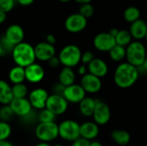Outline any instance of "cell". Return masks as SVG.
Masks as SVG:
<instances>
[{
	"label": "cell",
	"mask_w": 147,
	"mask_h": 146,
	"mask_svg": "<svg viewBox=\"0 0 147 146\" xmlns=\"http://www.w3.org/2000/svg\"><path fill=\"white\" fill-rule=\"evenodd\" d=\"M140 76L139 68L126 62L120 64L114 74L115 83L121 89L132 87L138 80Z\"/></svg>",
	"instance_id": "cell-1"
},
{
	"label": "cell",
	"mask_w": 147,
	"mask_h": 146,
	"mask_svg": "<svg viewBox=\"0 0 147 146\" xmlns=\"http://www.w3.org/2000/svg\"><path fill=\"white\" fill-rule=\"evenodd\" d=\"M12 59L16 65L26 68L27 66L35 63L34 47L27 42H22L14 46L12 52Z\"/></svg>",
	"instance_id": "cell-2"
},
{
	"label": "cell",
	"mask_w": 147,
	"mask_h": 146,
	"mask_svg": "<svg viewBox=\"0 0 147 146\" xmlns=\"http://www.w3.org/2000/svg\"><path fill=\"white\" fill-rule=\"evenodd\" d=\"M127 55L126 59L127 63L132 65L140 68L146 58V50L145 46L139 40L132 41L126 48Z\"/></svg>",
	"instance_id": "cell-3"
},
{
	"label": "cell",
	"mask_w": 147,
	"mask_h": 146,
	"mask_svg": "<svg viewBox=\"0 0 147 146\" xmlns=\"http://www.w3.org/2000/svg\"><path fill=\"white\" fill-rule=\"evenodd\" d=\"M58 57L64 67L73 68L81 62L82 52L76 45H67L61 49Z\"/></svg>",
	"instance_id": "cell-4"
},
{
	"label": "cell",
	"mask_w": 147,
	"mask_h": 146,
	"mask_svg": "<svg viewBox=\"0 0 147 146\" xmlns=\"http://www.w3.org/2000/svg\"><path fill=\"white\" fill-rule=\"evenodd\" d=\"M59 136L65 141L77 140L80 138V124L71 120L62 121L59 125Z\"/></svg>",
	"instance_id": "cell-5"
},
{
	"label": "cell",
	"mask_w": 147,
	"mask_h": 146,
	"mask_svg": "<svg viewBox=\"0 0 147 146\" xmlns=\"http://www.w3.org/2000/svg\"><path fill=\"white\" fill-rule=\"evenodd\" d=\"M35 136L40 142L49 143L59 137V125L55 122L39 123L35 128Z\"/></svg>",
	"instance_id": "cell-6"
},
{
	"label": "cell",
	"mask_w": 147,
	"mask_h": 146,
	"mask_svg": "<svg viewBox=\"0 0 147 146\" xmlns=\"http://www.w3.org/2000/svg\"><path fill=\"white\" fill-rule=\"evenodd\" d=\"M46 108L50 110L56 116L61 115L66 112L68 108V102L61 95H58V94L49 95L47 101Z\"/></svg>",
	"instance_id": "cell-7"
},
{
	"label": "cell",
	"mask_w": 147,
	"mask_h": 146,
	"mask_svg": "<svg viewBox=\"0 0 147 146\" xmlns=\"http://www.w3.org/2000/svg\"><path fill=\"white\" fill-rule=\"evenodd\" d=\"M87 26V19L79 13L69 15L65 22V29L72 34L82 32Z\"/></svg>",
	"instance_id": "cell-8"
},
{
	"label": "cell",
	"mask_w": 147,
	"mask_h": 146,
	"mask_svg": "<svg viewBox=\"0 0 147 146\" xmlns=\"http://www.w3.org/2000/svg\"><path fill=\"white\" fill-rule=\"evenodd\" d=\"M48 96H49V94L45 89L37 88V89H33L28 94V99L33 108L40 111L46 108V104H47Z\"/></svg>",
	"instance_id": "cell-9"
},
{
	"label": "cell",
	"mask_w": 147,
	"mask_h": 146,
	"mask_svg": "<svg viewBox=\"0 0 147 146\" xmlns=\"http://www.w3.org/2000/svg\"><path fill=\"white\" fill-rule=\"evenodd\" d=\"M92 117L94 119V122L98 126L106 125L111 117V112L109 105L102 101H96Z\"/></svg>",
	"instance_id": "cell-10"
},
{
	"label": "cell",
	"mask_w": 147,
	"mask_h": 146,
	"mask_svg": "<svg viewBox=\"0 0 147 146\" xmlns=\"http://www.w3.org/2000/svg\"><path fill=\"white\" fill-rule=\"evenodd\" d=\"M14 114L20 117H28L32 113V106L28 98H14L9 104Z\"/></svg>",
	"instance_id": "cell-11"
},
{
	"label": "cell",
	"mask_w": 147,
	"mask_h": 146,
	"mask_svg": "<svg viewBox=\"0 0 147 146\" xmlns=\"http://www.w3.org/2000/svg\"><path fill=\"white\" fill-rule=\"evenodd\" d=\"M93 44L96 49L100 52H109L115 45V38L109 33H100L94 38Z\"/></svg>",
	"instance_id": "cell-12"
},
{
	"label": "cell",
	"mask_w": 147,
	"mask_h": 146,
	"mask_svg": "<svg viewBox=\"0 0 147 146\" xmlns=\"http://www.w3.org/2000/svg\"><path fill=\"white\" fill-rule=\"evenodd\" d=\"M34 53L36 59L40 61H49L55 56L56 50L53 45L47 43V41L39 42L34 46Z\"/></svg>",
	"instance_id": "cell-13"
},
{
	"label": "cell",
	"mask_w": 147,
	"mask_h": 146,
	"mask_svg": "<svg viewBox=\"0 0 147 146\" xmlns=\"http://www.w3.org/2000/svg\"><path fill=\"white\" fill-rule=\"evenodd\" d=\"M80 85L86 93L96 94L98 93L102 89V81L101 78L88 72L82 77Z\"/></svg>",
	"instance_id": "cell-14"
},
{
	"label": "cell",
	"mask_w": 147,
	"mask_h": 146,
	"mask_svg": "<svg viewBox=\"0 0 147 146\" xmlns=\"http://www.w3.org/2000/svg\"><path fill=\"white\" fill-rule=\"evenodd\" d=\"M86 92L80 84H72L65 87L63 92V96L68 102L79 103L85 96Z\"/></svg>",
	"instance_id": "cell-15"
},
{
	"label": "cell",
	"mask_w": 147,
	"mask_h": 146,
	"mask_svg": "<svg viewBox=\"0 0 147 146\" xmlns=\"http://www.w3.org/2000/svg\"><path fill=\"white\" fill-rule=\"evenodd\" d=\"M3 37L9 44H11L13 46H15L23 42L24 31L20 25L12 24L7 28Z\"/></svg>",
	"instance_id": "cell-16"
},
{
	"label": "cell",
	"mask_w": 147,
	"mask_h": 146,
	"mask_svg": "<svg viewBox=\"0 0 147 146\" xmlns=\"http://www.w3.org/2000/svg\"><path fill=\"white\" fill-rule=\"evenodd\" d=\"M44 77H45V70L38 63H34L25 68L26 80L31 83H38L41 82Z\"/></svg>",
	"instance_id": "cell-17"
},
{
	"label": "cell",
	"mask_w": 147,
	"mask_h": 146,
	"mask_svg": "<svg viewBox=\"0 0 147 146\" xmlns=\"http://www.w3.org/2000/svg\"><path fill=\"white\" fill-rule=\"evenodd\" d=\"M87 69L89 73L99 78L105 77L109 71V67L106 62L101 59H96V58L87 65Z\"/></svg>",
	"instance_id": "cell-18"
},
{
	"label": "cell",
	"mask_w": 147,
	"mask_h": 146,
	"mask_svg": "<svg viewBox=\"0 0 147 146\" xmlns=\"http://www.w3.org/2000/svg\"><path fill=\"white\" fill-rule=\"evenodd\" d=\"M99 134V126L94 121H86L80 125V137L89 141L94 140Z\"/></svg>",
	"instance_id": "cell-19"
},
{
	"label": "cell",
	"mask_w": 147,
	"mask_h": 146,
	"mask_svg": "<svg viewBox=\"0 0 147 146\" xmlns=\"http://www.w3.org/2000/svg\"><path fill=\"white\" fill-rule=\"evenodd\" d=\"M132 37L136 40H140L146 38L147 34V24L146 22L141 19L131 23L130 30H129Z\"/></svg>",
	"instance_id": "cell-20"
},
{
	"label": "cell",
	"mask_w": 147,
	"mask_h": 146,
	"mask_svg": "<svg viewBox=\"0 0 147 146\" xmlns=\"http://www.w3.org/2000/svg\"><path fill=\"white\" fill-rule=\"evenodd\" d=\"M13 99L12 86H10L6 81L0 79V103L3 106L9 105Z\"/></svg>",
	"instance_id": "cell-21"
},
{
	"label": "cell",
	"mask_w": 147,
	"mask_h": 146,
	"mask_svg": "<svg viewBox=\"0 0 147 146\" xmlns=\"http://www.w3.org/2000/svg\"><path fill=\"white\" fill-rule=\"evenodd\" d=\"M76 75L72 68L64 67L59 74V83L64 87H68L75 83Z\"/></svg>",
	"instance_id": "cell-22"
},
{
	"label": "cell",
	"mask_w": 147,
	"mask_h": 146,
	"mask_svg": "<svg viewBox=\"0 0 147 146\" xmlns=\"http://www.w3.org/2000/svg\"><path fill=\"white\" fill-rule=\"evenodd\" d=\"M79 110L80 113L86 117H90L93 115L96 100L91 98V97H84L79 103Z\"/></svg>",
	"instance_id": "cell-23"
},
{
	"label": "cell",
	"mask_w": 147,
	"mask_h": 146,
	"mask_svg": "<svg viewBox=\"0 0 147 146\" xmlns=\"http://www.w3.org/2000/svg\"><path fill=\"white\" fill-rule=\"evenodd\" d=\"M111 139L116 145L125 146L129 144L131 136L127 131L117 129V130H114L111 133Z\"/></svg>",
	"instance_id": "cell-24"
},
{
	"label": "cell",
	"mask_w": 147,
	"mask_h": 146,
	"mask_svg": "<svg viewBox=\"0 0 147 146\" xmlns=\"http://www.w3.org/2000/svg\"><path fill=\"white\" fill-rule=\"evenodd\" d=\"M9 79L10 83L13 84L22 83L24 80H26L25 68L18 66V65L12 67L9 71Z\"/></svg>",
	"instance_id": "cell-25"
},
{
	"label": "cell",
	"mask_w": 147,
	"mask_h": 146,
	"mask_svg": "<svg viewBox=\"0 0 147 146\" xmlns=\"http://www.w3.org/2000/svg\"><path fill=\"white\" fill-rule=\"evenodd\" d=\"M109 57L113 61L115 62H121L122 61L127 55V50L126 47L115 45L109 52Z\"/></svg>",
	"instance_id": "cell-26"
},
{
	"label": "cell",
	"mask_w": 147,
	"mask_h": 146,
	"mask_svg": "<svg viewBox=\"0 0 147 146\" xmlns=\"http://www.w3.org/2000/svg\"><path fill=\"white\" fill-rule=\"evenodd\" d=\"M132 39L133 37L129 31L121 29V30H119L117 35L115 36V42H116V45L127 47L132 42Z\"/></svg>",
	"instance_id": "cell-27"
},
{
	"label": "cell",
	"mask_w": 147,
	"mask_h": 146,
	"mask_svg": "<svg viewBox=\"0 0 147 146\" xmlns=\"http://www.w3.org/2000/svg\"><path fill=\"white\" fill-rule=\"evenodd\" d=\"M123 16H124V19L130 22V23H133L136 21H138L140 17V9L137 8V7H134V6H130V7H127L124 13H123Z\"/></svg>",
	"instance_id": "cell-28"
},
{
	"label": "cell",
	"mask_w": 147,
	"mask_h": 146,
	"mask_svg": "<svg viewBox=\"0 0 147 146\" xmlns=\"http://www.w3.org/2000/svg\"><path fill=\"white\" fill-rule=\"evenodd\" d=\"M12 93L14 98H26V96L28 95V89L27 85L23 83L13 84Z\"/></svg>",
	"instance_id": "cell-29"
},
{
	"label": "cell",
	"mask_w": 147,
	"mask_h": 146,
	"mask_svg": "<svg viewBox=\"0 0 147 146\" xmlns=\"http://www.w3.org/2000/svg\"><path fill=\"white\" fill-rule=\"evenodd\" d=\"M56 119V115L53 114L50 110L47 108H44L40 111L38 114V120L40 123H49V122H54Z\"/></svg>",
	"instance_id": "cell-30"
},
{
	"label": "cell",
	"mask_w": 147,
	"mask_h": 146,
	"mask_svg": "<svg viewBox=\"0 0 147 146\" xmlns=\"http://www.w3.org/2000/svg\"><path fill=\"white\" fill-rule=\"evenodd\" d=\"M11 134V126L6 122L0 120V141L7 140Z\"/></svg>",
	"instance_id": "cell-31"
},
{
	"label": "cell",
	"mask_w": 147,
	"mask_h": 146,
	"mask_svg": "<svg viewBox=\"0 0 147 146\" xmlns=\"http://www.w3.org/2000/svg\"><path fill=\"white\" fill-rule=\"evenodd\" d=\"M79 14L87 19L94 14V7L90 3L82 4L79 9Z\"/></svg>",
	"instance_id": "cell-32"
},
{
	"label": "cell",
	"mask_w": 147,
	"mask_h": 146,
	"mask_svg": "<svg viewBox=\"0 0 147 146\" xmlns=\"http://www.w3.org/2000/svg\"><path fill=\"white\" fill-rule=\"evenodd\" d=\"M13 115L14 114L9 105H5L0 109V119L2 121L7 122V120H9Z\"/></svg>",
	"instance_id": "cell-33"
},
{
	"label": "cell",
	"mask_w": 147,
	"mask_h": 146,
	"mask_svg": "<svg viewBox=\"0 0 147 146\" xmlns=\"http://www.w3.org/2000/svg\"><path fill=\"white\" fill-rule=\"evenodd\" d=\"M15 3V0H0V10L7 14L14 9Z\"/></svg>",
	"instance_id": "cell-34"
},
{
	"label": "cell",
	"mask_w": 147,
	"mask_h": 146,
	"mask_svg": "<svg viewBox=\"0 0 147 146\" xmlns=\"http://www.w3.org/2000/svg\"><path fill=\"white\" fill-rule=\"evenodd\" d=\"M95 59L94 54L92 52L90 51H86L82 53V57H81V62L83 63L84 65H88L93 59Z\"/></svg>",
	"instance_id": "cell-35"
},
{
	"label": "cell",
	"mask_w": 147,
	"mask_h": 146,
	"mask_svg": "<svg viewBox=\"0 0 147 146\" xmlns=\"http://www.w3.org/2000/svg\"><path fill=\"white\" fill-rule=\"evenodd\" d=\"M90 142H91V141H89V140H87V139H83V138L80 137V138L78 139L77 140L73 141L71 146H90Z\"/></svg>",
	"instance_id": "cell-36"
},
{
	"label": "cell",
	"mask_w": 147,
	"mask_h": 146,
	"mask_svg": "<svg viewBox=\"0 0 147 146\" xmlns=\"http://www.w3.org/2000/svg\"><path fill=\"white\" fill-rule=\"evenodd\" d=\"M48 65H49V66L52 67V68H57V67L59 66V65H61V64H60V61H59V57L54 56L53 58H52V59L48 61Z\"/></svg>",
	"instance_id": "cell-37"
},
{
	"label": "cell",
	"mask_w": 147,
	"mask_h": 146,
	"mask_svg": "<svg viewBox=\"0 0 147 146\" xmlns=\"http://www.w3.org/2000/svg\"><path fill=\"white\" fill-rule=\"evenodd\" d=\"M46 41H47V43H49V44L54 46V44L56 43V38H55V36L53 35V34H47V37H46Z\"/></svg>",
	"instance_id": "cell-38"
},
{
	"label": "cell",
	"mask_w": 147,
	"mask_h": 146,
	"mask_svg": "<svg viewBox=\"0 0 147 146\" xmlns=\"http://www.w3.org/2000/svg\"><path fill=\"white\" fill-rule=\"evenodd\" d=\"M18 3H20L22 6H28L34 3V0H16Z\"/></svg>",
	"instance_id": "cell-39"
},
{
	"label": "cell",
	"mask_w": 147,
	"mask_h": 146,
	"mask_svg": "<svg viewBox=\"0 0 147 146\" xmlns=\"http://www.w3.org/2000/svg\"><path fill=\"white\" fill-rule=\"evenodd\" d=\"M78 74H79V75H81V76L83 77V76H84L85 74H87V73H86V71H87V68H86V66H85V65H83L82 66H80V67L78 68Z\"/></svg>",
	"instance_id": "cell-40"
},
{
	"label": "cell",
	"mask_w": 147,
	"mask_h": 146,
	"mask_svg": "<svg viewBox=\"0 0 147 146\" xmlns=\"http://www.w3.org/2000/svg\"><path fill=\"white\" fill-rule=\"evenodd\" d=\"M6 13H4V12H3V11H1L0 10V24L1 23H3V22H4V21L6 20Z\"/></svg>",
	"instance_id": "cell-41"
},
{
	"label": "cell",
	"mask_w": 147,
	"mask_h": 146,
	"mask_svg": "<svg viewBox=\"0 0 147 146\" xmlns=\"http://www.w3.org/2000/svg\"><path fill=\"white\" fill-rule=\"evenodd\" d=\"M0 146H14L12 143H10L9 141L8 140H3V141H0Z\"/></svg>",
	"instance_id": "cell-42"
},
{
	"label": "cell",
	"mask_w": 147,
	"mask_h": 146,
	"mask_svg": "<svg viewBox=\"0 0 147 146\" xmlns=\"http://www.w3.org/2000/svg\"><path fill=\"white\" fill-rule=\"evenodd\" d=\"M118 32H119V30H118L117 28H111V29L109 30V33L112 36H114V37L115 38V36L117 35Z\"/></svg>",
	"instance_id": "cell-43"
},
{
	"label": "cell",
	"mask_w": 147,
	"mask_h": 146,
	"mask_svg": "<svg viewBox=\"0 0 147 146\" xmlns=\"http://www.w3.org/2000/svg\"><path fill=\"white\" fill-rule=\"evenodd\" d=\"M77 3H81V4H84V3H90L92 0H75Z\"/></svg>",
	"instance_id": "cell-44"
},
{
	"label": "cell",
	"mask_w": 147,
	"mask_h": 146,
	"mask_svg": "<svg viewBox=\"0 0 147 146\" xmlns=\"http://www.w3.org/2000/svg\"><path fill=\"white\" fill-rule=\"evenodd\" d=\"M90 146H103V145H102L100 142H98V141H91Z\"/></svg>",
	"instance_id": "cell-45"
},
{
	"label": "cell",
	"mask_w": 147,
	"mask_h": 146,
	"mask_svg": "<svg viewBox=\"0 0 147 146\" xmlns=\"http://www.w3.org/2000/svg\"><path fill=\"white\" fill-rule=\"evenodd\" d=\"M35 146H53V145H51L49 143H46V142H40L39 144H37Z\"/></svg>",
	"instance_id": "cell-46"
},
{
	"label": "cell",
	"mask_w": 147,
	"mask_h": 146,
	"mask_svg": "<svg viewBox=\"0 0 147 146\" xmlns=\"http://www.w3.org/2000/svg\"><path fill=\"white\" fill-rule=\"evenodd\" d=\"M140 68H143L145 71H147V55H146V59H145V62H144V64H143V65H142Z\"/></svg>",
	"instance_id": "cell-47"
},
{
	"label": "cell",
	"mask_w": 147,
	"mask_h": 146,
	"mask_svg": "<svg viewBox=\"0 0 147 146\" xmlns=\"http://www.w3.org/2000/svg\"><path fill=\"white\" fill-rule=\"evenodd\" d=\"M60 2H62V3H67V2H70L71 0H59Z\"/></svg>",
	"instance_id": "cell-48"
},
{
	"label": "cell",
	"mask_w": 147,
	"mask_h": 146,
	"mask_svg": "<svg viewBox=\"0 0 147 146\" xmlns=\"http://www.w3.org/2000/svg\"><path fill=\"white\" fill-rule=\"evenodd\" d=\"M3 54V49H2V46H1V44H0V56Z\"/></svg>",
	"instance_id": "cell-49"
},
{
	"label": "cell",
	"mask_w": 147,
	"mask_h": 146,
	"mask_svg": "<svg viewBox=\"0 0 147 146\" xmlns=\"http://www.w3.org/2000/svg\"><path fill=\"white\" fill-rule=\"evenodd\" d=\"M53 146H63L62 145H60V144H57V145H55Z\"/></svg>",
	"instance_id": "cell-50"
},
{
	"label": "cell",
	"mask_w": 147,
	"mask_h": 146,
	"mask_svg": "<svg viewBox=\"0 0 147 146\" xmlns=\"http://www.w3.org/2000/svg\"><path fill=\"white\" fill-rule=\"evenodd\" d=\"M146 40V41H147V34H146V38H145Z\"/></svg>",
	"instance_id": "cell-51"
}]
</instances>
